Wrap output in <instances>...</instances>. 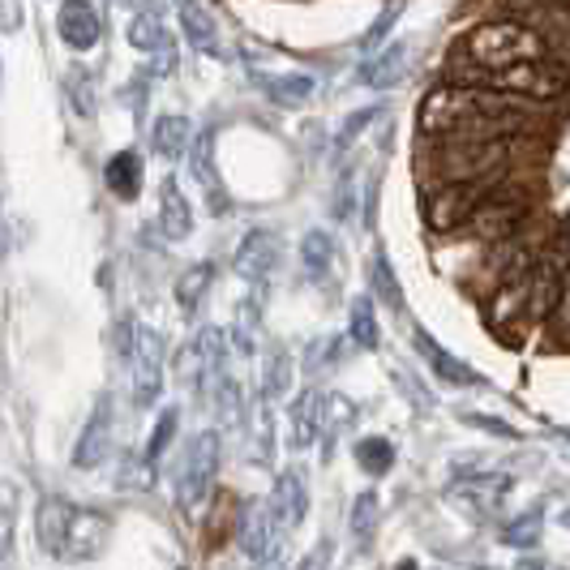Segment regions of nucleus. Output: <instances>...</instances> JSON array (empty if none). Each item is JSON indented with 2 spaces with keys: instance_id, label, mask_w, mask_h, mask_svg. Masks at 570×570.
<instances>
[{
  "instance_id": "obj_47",
  "label": "nucleus",
  "mask_w": 570,
  "mask_h": 570,
  "mask_svg": "<svg viewBox=\"0 0 570 570\" xmlns=\"http://www.w3.org/2000/svg\"><path fill=\"white\" fill-rule=\"evenodd\" d=\"M472 570H493V567H472Z\"/></svg>"
},
{
  "instance_id": "obj_31",
  "label": "nucleus",
  "mask_w": 570,
  "mask_h": 570,
  "mask_svg": "<svg viewBox=\"0 0 570 570\" xmlns=\"http://www.w3.org/2000/svg\"><path fill=\"white\" fill-rule=\"evenodd\" d=\"M544 537V511L537 507V511L519 514V519H511L507 528H502V544H511V549H528V544H537Z\"/></svg>"
},
{
  "instance_id": "obj_1",
  "label": "nucleus",
  "mask_w": 570,
  "mask_h": 570,
  "mask_svg": "<svg viewBox=\"0 0 570 570\" xmlns=\"http://www.w3.org/2000/svg\"><path fill=\"white\" fill-rule=\"evenodd\" d=\"M416 129L429 142H451V138H541L549 129V108L498 95L485 86L442 82L429 90L416 108Z\"/></svg>"
},
{
  "instance_id": "obj_26",
  "label": "nucleus",
  "mask_w": 570,
  "mask_h": 570,
  "mask_svg": "<svg viewBox=\"0 0 570 570\" xmlns=\"http://www.w3.org/2000/svg\"><path fill=\"white\" fill-rule=\"evenodd\" d=\"M301 262H305L309 279H331V271H335V240H331V232H309L301 240Z\"/></svg>"
},
{
  "instance_id": "obj_38",
  "label": "nucleus",
  "mask_w": 570,
  "mask_h": 570,
  "mask_svg": "<svg viewBox=\"0 0 570 570\" xmlns=\"http://www.w3.org/2000/svg\"><path fill=\"white\" fill-rule=\"evenodd\" d=\"M27 22V9H22V0H0V30H22Z\"/></svg>"
},
{
  "instance_id": "obj_13",
  "label": "nucleus",
  "mask_w": 570,
  "mask_h": 570,
  "mask_svg": "<svg viewBox=\"0 0 570 570\" xmlns=\"http://www.w3.org/2000/svg\"><path fill=\"white\" fill-rule=\"evenodd\" d=\"M532 275H523V279H511V284H498L485 292V301H481V314L493 331H507L514 322H528V301H532V284H528Z\"/></svg>"
},
{
  "instance_id": "obj_22",
  "label": "nucleus",
  "mask_w": 570,
  "mask_h": 570,
  "mask_svg": "<svg viewBox=\"0 0 570 570\" xmlns=\"http://www.w3.org/2000/svg\"><path fill=\"white\" fill-rule=\"evenodd\" d=\"M150 142H155V150H159L164 159H185V155L194 150V125H189L185 116H159Z\"/></svg>"
},
{
  "instance_id": "obj_15",
  "label": "nucleus",
  "mask_w": 570,
  "mask_h": 570,
  "mask_svg": "<svg viewBox=\"0 0 570 570\" xmlns=\"http://www.w3.org/2000/svg\"><path fill=\"white\" fill-rule=\"evenodd\" d=\"M57 30L73 52H90L99 43V35H104V18H99V9L90 0H60Z\"/></svg>"
},
{
  "instance_id": "obj_3",
  "label": "nucleus",
  "mask_w": 570,
  "mask_h": 570,
  "mask_svg": "<svg viewBox=\"0 0 570 570\" xmlns=\"http://www.w3.org/2000/svg\"><path fill=\"white\" fill-rule=\"evenodd\" d=\"M537 155H541L537 138H451V142H429L425 168L433 185H446V180H481L514 171L519 164H532Z\"/></svg>"
},
{
  "instance_id": "obj_9",
  "label": "nucleus",
  "mask_w": 570,
  "mask_h": 570,
  "mask_svg": "<svg viewBox=\"0 0 570 570\" xmlns=\"http://www.w3.org/2000/svg\"><path fill=\"white\" fill-rule=\"evenodd\" d=\"M219 451H224V442H219L215 429H202L198 438L189 442L180 476H176V502H180L185 514H198L206 507V498L215 489V472H219Z\"/></svg>"
},
{
  "instance_id": "obj_5",
  "label": "nucleus",
  "mask_w": 570,
  "mask_h": 570,
  "mask_svg": "<svg viewBox=\"0 0 570 570\" xmlns=\"http://www.w3.org/2000/svg\"><path fill=\"white\" fill-rule=\"evenodd\" d=\"M446 78L485 86L498 95H514V99H528V104H541V108H553L558 99H567L570 90V69L562 60H523L511 69H446Z\"/></svg>"
},
{
  "instance_id": "obj_45",
  "label": "nucleus",
  "mask_w": 570,
  "mask_h": 570,
  "mask_svg": "<svg viewBox=\"0 0 570 570\" xmlns=\"http://www.w3.org/2000/svg\"><path fill=\"white\" fill-rule=\"evenodd\" d=\"M0 254H4V228H0Z\"/></svg>"
},
{
  "instance_id": "obj_8",
  "label": "nucleus",
  "mask_w": 570,
  "mask_h": 570,
  "mask_svg": "<svg viewBox=\"0 0 570 570\" xmlns=\"http://www.w3.org/2000/svg\"><path fill=\"white\" fill-rule=\"evenodd\" d=\"M532 301H528V322L549 326L570 284V232H553L541 245V257L532 266Z\"/></svg>"
},
{
  "instance_id": "obj_19",
  "label": "nucleus",
  "mask_w": 570,
  "mask_h": 570,
  "mask_svg": "<svg viewBox=\"0 0 570 570\" xmlns=\"http://www.w3.org/2000/svg\"><path fill=\"white\" fill-rule=\"evenodd\" d=\"M322 429H326V395L309 386V391H301L296 403H292V446L296 451L314 446L317 438H322Z\"/></svg>"
},
{
  "instance_id": "obj_2",
  "label": "nucleus",
  "mask_w": 570,
  "mask_h": 570,
  "mask_svg": "<svg viewBox=\"0 0 570 570\" xmlns=\"http://www.w3.org/2000/svg\"><path fill=\"white\" fill-rule=\"evenodd\" d=\"M523 60H558L541 27L528 18H485L459 35L446 69H511Z\"/></svg>"
},
{
  "instance_id": "obj_17",
  "label": "nucleus",
  "mask_w": 570,
  "mask_h": 570,
  "mask_svg": "<svg viewBox=\"0 0 570 570\" xmlns=\"http://www.w3.org/2000/svg\"><path fill=\"white\" fill-rule=\"evenodd\" d=\"M266 507H271V514H275L279 532H284V537H292V532L305 523V511H309V493H305L301 472H284V476L275 481V489H271Z\"/></svg>"
},
{
  "instance_id": "obj_46",
  "label": "nucleus",
  "mask_w": 570,
  "mask_h": 570,
  "mask_svg": "<svg viewBox=\"0 0 570 570\" xmlns=\"http://www.w3.org/2000/svg\"><path fill=\"white\" fill-rule=\"evenodd\" d=\"M400 570H416V567H412V562H403V567Z\"/></svg>"
},
{
  "instance_id": "obj_18",
  "label": "nucleus",
  "mask_w": 570,
  "mask_h": 570,
  "mask_svg": "<svg viewBox=\"0 0 570 570\" xmlns=\"http://www.w3.org/2000/svg\"><path fill=\"white\" fill-rule=\"evenodd\" d=\"M412 347L421 352V361H425L442 382H451V386H476V382H481V377L472 373V365H463L459 356H451V352L433 340L429 331H421V326H416V335H412Z\"/></svg>"
},
{
  "instance_id": "obj_48",
  "label": "nucleus",
  "mask_w": 570,
  "mask_h": 570,
  "mask_svg": "<svg viewBox=\"0 0 570 570\" xmlns=\"http://www.w3.org/2000/svg\"><path fill=\"white\" fill-rule=\"evenodd\" d=\"M176 570H185V567H176Z\"/></svg>"
},
{
  "instance_id": "obj_42",
  "label": "nucleus",
  "mask_w": 570,
  "mask_h": 570,
  "mask_svg": "<svg viewBox=\"0 0 570 570\" xmlns=\"http://www.w3.org/2000/svg\"><path fill=\"white\" fill-rule=\"evenodd\" d=\"M514 570H553L549 562H541V558H519L514 562Z\"/></svg>"
},
{
  "instance_id": "obj_4",
  "label": "nucleus",
  "mask_w": 570,
  "mask_h": 570,
  "mask_svg": "<svg viewBox=\"0 0 570 570\" xmlns=\"http://www.w3.org/2000/svg\"><path fill=\"white\" fill-rule=\"evenodd\" d=\"M35 541L60 562H95L112 544V519L65 498H39L35 507Z\"/></svg>"
},
{
  "instance_id": "obj_37",
  "label": "nucleus",
  "mask_w": 570,
  "mask_h": 570,
  "mask_svg": "<svg viewBox=\"0 0 570 570\" xmlns=\"http://www.w3.org/2000/svg\"><path fill=\"white\" fill-rule=\"evenodd\" d=\"M69 95H73V108L82 116L95 112V104H90V78L86 73H69Z\"/></svg>"
},
{
  "instance_id": "obj_39",
  "label": "nucleus",
  "mask_w": 570,
  "mask_h": 570,
  "mask_svg": "<svg viewBox=\"0 0 570 570\" xmlns=\"http://www.w3.org/2000/svg\"><path fill=\"white\" fill-rule=\"evenodd\" d=\"M331 558H335V544L322 541L317 549H309V553L301 558V567L296 570H331Z\"/></svg>"
},
{
  "instance_id": "obj_34",
  "label": "nucleus",
  "mask_w": 570,
  "mask_h": 570,
  "mask_svg": "<svg viewBox=\"0 0 570 570\" xmlns=\"http://www.w3.org/2000/svg\"><path fill=\"white\" fill-rule=\"evenodd\" d=\"M176 425H180V412H176V407H168V412L159 416L155 433H150V446H146V463H155V459L168 451V442H171V433H176Z\"/></svg>"
},
{
  "instance_id": "obj_29",
  "label": "nucleus",
  "mask_w": 570,
  "mask_h": 570,
  "mask_svg": "<svg viewBox=\"0 0 570 570\" xmlns=\"http://www.w3.org/2000/svg\"><path fill=\"white\" fill-rule=\"evenodd\" d=\"M356 463H361V472H370V476H386L391 463H395L391 438H361V442H356Z\"/></svg>"
},
{
  "instance_id": "obj_11",
  "label": "nucleus",
  "mask_w": 570,
  "mask_h": 570,
  "mask_svg": "<svg viewBox=\"0 0 570 570\" xmlns=\"http://www.w3.org/2000/svg\"><path fill=\"white\" fill-rule=\"evenodd\" d=\"M541 245L544 240H532V232L528 228H519L514 236H507V240H493V245H489V257H485L489 287L532 275V266H537V257H541Z\"/></svg>"
},
{
  "instance_id": "obj_36",
  "label": "nucleus",
  "mask_w": 570,
  "mask_h": 570,
  "mask_svg": "<svg viewBox=\"0 0 570 570\" xmlns=\"http://www.w3.org/2000/svg\"><path fill=\"white\" fill-rule=\"evenodd\" d=\"M361 78H365L370 86H391L395 78H400V52H386V57L377 60V65H370Z\"/></svg>"
},
{
  "instance_id": "obj_33",
  "label": "nucleus",
  "mask_w": 570,
  "mask_h": 570,
  "mask_svg": "<svg viewBox=\"0 0 570 570\" xmlns=\"http://www.w3.org/2000/svg\"><path fill=\"white\" fill-rule=\"evenodd\" d=\"M262 90H266L275 104L296 108V104H305V99L314 95V82H309V78H262Z\"/></svg>"
},
{
  "instance_id": "obj_27",
  "label": "nucleus",
  "mask_w": 570,
  "mask_h": 570,
  "mask_svg": "<svg viewBox=\"0 0 570 570\" xmlns=\"http://www.w3.org/2000/svg\"><path fill=\"white\" fill-rule=\"evenodd\" d=\"M347 335L356 347L373 352L382 343V331H377V314H373V296H356L352 301V314H347Z\"/></svg>"
},
{
  "instance_id": "obj_7",
  "label": "nucleus",
  "mask_w": 570,
  "mask_h": 570,
  "mask_svg": "<svg viewBox=\"0 0 570 570\" xmlns=\"http://www.w3.org/2000/svg\"><path fill=\"white\" fill-rule=\"evenodd\" d=\"M532 194H528V185L514 176L507 189H498L489 202L476 206V215L455 232L463 240H481V245H493V240H507L514 236L519 228H528V219H532Z\"/></svg>"
},
{
  "instance_id": "obj_24",
  "label": "nucleus",
  "mask_w": 570,
  "mask_h": 570,
  "mask_svg": "<svg viewBox=\"0 0 570 570\" xmlns=\"http://www.w3.org/2000/svg\"><path fill=\"white\" fill-rule=\"evenodd\" d=\"M210 284H215V266L210 262H194L189 271H180V279H176V309L189 317L202 305V296H206Z\"/></svg>"
},
{
  "instance_id": "obj_41",
  "label": "nucleus",
  "mask_w": 570,
  "mask_h": 570,
  "mask_svg": "<svg viewBox=\"0 0 570 570\" xmlns=\"http://www.w3.org/2000/svg\"><path fill=\"white\" fill-rule=\"evenodd\" d=\"M370 120H373V112L352 116V120H347V129H343V134H340V142H352V138H356V134H361V125H370Z\"/></svg>"
},
{
  "instance_id": "obj_16",
  "label": "nucleus",
  "mask_w": 570,
  "mask_h": 570,
  "mask_svg": "<svg viewBox=\"0 0 570 570\" xmlns=\"http://www.w3.org/2000/svg\"><path fill=\"white\" fill-rule=\"evenodd\" d=\"M112 395H104V400L95 403V412H90V421H86L82 438H78V446H73V463L78 468H99L104 455H108V446H112Z\"/></svg>"
},
{
  "instance_id": "obj_6",
  "label": "nucleus",
  "mask_w": 570,
  "mask_h": 570,
  "mask_svg": "<svg viewBox=\"0 0 570 570\" xmlns=\"http://www.w3.org/2000/svg\"><path fill=\"white\" fill-rule=\"evenodd\" d=\"M514 180V171H498V176H481V180H446V185H433V194L425 198V228L438 236H455L476 206L489 202L498 189H507Z\"/></svg>"
},
{
  "instance_id": "obj_43",
  "label": "nucleus",
  "mask_w": 570,
  "mask_h": 570,
  "mask_svg": "<svg viewBox=\"0 0 570 570\" xmlns=\"http://www.w3.org/2000/svg\"><path fill=\"white\" fill-rule=\"evenodd\" d=\"M254 570H287V567H284V558L275 553V558H262V562H257Z\"/></svg>"
},
{
  "instance_id": "obj_40",
  "label": "nucleus",
  "mask_w": 570,
  "mask_h": 570,
  "mask_svg": "<svg viewBox=\"0 0 570 570\" xmlns=\"http://www.w3.org/2000/svg\"><path fill=\"white\" fill-rule=\"evenodd\" d=\"M514 13H532V9H570V0H507Z\"/></svg>"
},
{
  "instance_id": "obj_28",
  "label": "nucleus",
  "mask_w": 570,
  "mask_h": 570,
  "mask_svg": "<svg viewBox=\"0 0 570 570\" xmlns=\"http://www.w3.org/2000/svg\"><path fill=\"white\" fill-rule=\"evenodd\" d=\"M370 284H373V292H377V301L386 305V309H403V287H400V279H395V266H391V257L382 254H373V262H370Z\"/></svg>"
},
{
  "instance_id": "obj_35",
  "label": "nucleus",
  "mask_w": 570,
  "mask_h": 570,
  "mask_svg": "<svg viewBox=\"0 0 570 570\" xmlns=\"http://www.w3.org/2000/svg\"><path fill=\"white\" fill-rule=\"evenodd\" d=\"M287 382H292V361H287V352H275L266 365V395H284Z\"/></svg>"
},
{
  "instance_id": "obj_20",
  "label": "nucleus",
  "mask_w": 570,
  "mask_h": 570,
  "mask_svg": "<svg viewBox=\"0 0 570 570\" xmlns=\"http://www.w3.org/2000/svg\"><path fill=\"white\" fill-rule=\"evenodd\" d=\"M159 228L168 240H185L194 232V210H189V198L180 194V180L176 176H164L159 185Z\"/></svg>"
},
{
  "instance_id": "obj_12",
  "label": "nucleus",
  "mask_w": 570,
  "mask_h": 570,
  "mask_svg": "<svg viewBox=\"0 0 570 570\" xmlns=\"http://www.w3.org/2000/svg\"><path fill=\"white\" fill-rule=\"evenodd\" d=\"M236 544H240L245 558H254V562L279 553L284 532H279L275 514H271V507H266V498H262V502H249V507H240V519H236Z\"/></svg>"
},
{
  "instance_id": "obj_14",
  "label": "nucleus",
  "mask_w": 570,
  "mask_h": 570,
  "mask_svg": "<svg viewBox=\"0 0 570 570\" xmlns=\"http://www.w3.org/2000/svg\"><path fill=\"white\" fill-rule=\"evenodd\" d=\"M236 275H245L249 284H262L271 279V271L279 266V236L266 228H254L240 245H236V257H232Z\"/></svg>"
},
{
  "instance_id": "obj_30",
  "label": "nucleus",
  "mask_w": 570,
  "mask_h": 570,
  "mask_svg": "<svg viewBox=\"0 0 570 570\" xmlns=\"http://www.w3.org/2000/svg\"><path fill=\"white\" fill-rule=\"evenodd\" d=\"M377 519H382V507H377V493H361L356 502H352V514H347V528H352V537L361 544L373 541V532H377Z\"/></svg>"
},
{
  "instance_id": "obj_44",
  "label": "nucleus",
  "mask_w": 570,
  "mask_h": 570,
  "mask_svg": "<svg viewBox=\"0 0 570 570\" xmlns=\"http://www.w3.org/2000/svg\"><path fill=\"white\" fill-rule=\"evenodd\" d=\"M562 523H567V528H570V507H567V511H562Z\"/></svg>"
},
{
  "instance_id": "obj_32",
  "label": "nucleus",
  "mask_w": 570,
  "mask_h": 570,
  "mask_svg": "<svg viewBox=\"0 0 570 570\" xmlns=\"http://www.w3.org/2000/svg\"><path fill=\"white\" fill-rule=\"evenodd\" d=\"M13 523H18V485L0 481V567L13 549Z\"/></svg>"
},
{
  "instance_id": "obj_10",
  "label": "nucleus",
  "mask_w": 570,
  "mask_h": 570,
  "mask_svg": "<svg viewBox=\"0 0 570 570\" xmlns=\"http://www.w3.org/2000/svg\"><path fill=\"white\" fill-rule=\"evenodd\" d=\"M129 382H134V403L138 407H155L164 395V335L138 326L134 331V347H129Z\"/></svg>"
},
{
  "instance_id": "obj_21",
  "label": "nucleus",
  "mask_w": 570,
  "mask_h": 570,
  "mask_svg": "<svg viewBox=\"0 0 570 570\" xmlns=\"http://www.w3.org/2000/svg\"><path fill=\"white\" fill-rule=\"evenodd\" d=\"M176 13H180V30L185 39L206 52V57H219V27H215V13L202 4V0H176Z\"/></svg>"
},
{
  "instance_id": "obj_25",
  "label": "nucleus",
  "mask_w": 570,
  "mask_h": 570,
  "mask_svg": "<svg viewBox=\"0 0 570 570\" xmlns=\"http://www.w3.org/2000/svg\"><path fill=\"white\" fill-rule=\"evenodd\" d=\"M129 43H134L138 52H168L171 35L155 9H142V13H134V22H129Z\"/></svg>"
},
{
  "instance_id": "obj_23",
  "label": "nucleus",
  "mask_w": 570,
  "mask_h": 570,
  "mask_svg": "<svg viewBox=\"0 0 570 570\" xmlns=\"http://www.w3.org/2000/svg\"><path fill=\"white\" fill-rule=\"evenodd\" d=\"M104 180H108V189H112L116 198H138V189H142V164H138V155L134 150H120L108 159V168H104Z\"/></svg>"
}]
</instances>
